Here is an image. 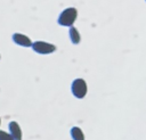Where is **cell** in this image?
<instances>
[{"instance_id":"cell-1","label":"cell","mask_w":146,"mask_h":140,"mask_svg":"<svg viewBox=\"0 0 146 140\" xmlns=\"http://www.w3.org/2000/svg\"><path fill=\"white\" fill-rule=\"evenodd\" d=\"M78 17V10L75 8H67L63 10L58 17V24L62 26H72Z\"/></svg>"},{"instance_id":"cell-2","label":"cell","mask_w":146,"mask_h":140,"mask_svg":"<svg viewBox=\"0 0 146 140\" xmlns=\"http://www.w3.org/2000/svg\"><path fill=\"white\" fill-rule=\"evenodd\" d=\"M71 90H72V93L74 94V97L81 99V98L86 97L87 91H88V87H87V83L83 79H75L72 82Z\"/></svg>"},{"instance_id":"cell-3","label":"cell","mask_w":146,"mask_h":140,"mask_svg":"<svg viewBox=\"0 0 146 140\" xmlns=\"http://www.w3.org/2000/svg\"><path fill=\"white\" fill-rule=\"evenodd\" d=\"M32 48L35 52H38L40 55H49V53H52L54 51H56V47L46 41H35L32 43Z\"/></svg>"},{"instance_id":"cell-4","label":"cell","mask_w":146,"mask_h":140,"mask_svg":"<svg viewBox=\"0 0 146 140\" xmlns=\"http://www.w3.org/2000/svg\"><path fill=\"white\" fill-rule=\"evenodd\" d=\"M8 129H9V133L14 138V140H22L23 133H22V129H21V126L17 122H15V121L9 122Z\"/></svg>"},{"instance_id":"cell-5","label":"cell","mask_w":146,"mask_h":140,"mask_svg":"<svg viewBox=\"0 0 146 140\" xmlns=\"http://www.w3.org/2000/svg\"><path fill=\"white\" fill-rule=\"evenodd\" d=\"M13 40L16 44L22 46V47H32V41L29 36L22 34V33H14L13 34Z\"/></svg>"},{"instance_id":"cell-6","label":"cell","mask_w":146,"mask_h":140,"mask_svg":"<svg viewBox=\"0 0 146 140\" xmlns=\"http://www.w3.org/2000/svg\"><path fill=\"white\" fill-rule=\"evenodd\" d=\"M70 133H71V138H72L73 140H86L83 131H82L80 127H78V126H73V127L71 129Z\"/></svg>"},{"instance_id":"cell-7","label":"cell","mask_w":146,"mask_h":140,"mask_svg":"<svg viewBox=\"0 0 146 140\" xmlns=\"http://www.w3.org/2000/svg\"><path fill=\"white\" fill-rule=\"evenodd\" d=\"M70 39H71V42L74 43V44H78L81 40V36H80V33L79 31L74 27V26H71L70 27Z\"/></svg>"},{"instance_id":"cell-8","label":"cell","mask_w":146,"mask_h":140,"mask_svg":"<svg viewBox=\"0 0 146 140\" xmlns=\"http://www.w3.org/2000/svg\"><path fill=\"white\" fill-rule=\"evenodd\" d=\"M0 140H14V138L10 135L9 132H6L3 130H0Z\"/></svg>"},{"instance_id":"cell-9","label":"cell","mask_w":146,"mask_h":140,"mask_svg":"<svg viewBox=\"0 0 146 140\" xmlns=\"http://www.w3.org/2000/svg\"><path fill=\"white\" fill-rule=\"evenodd\" d=\"M0 124H1V118H0Z\"/></svg>"}]
</instances>
